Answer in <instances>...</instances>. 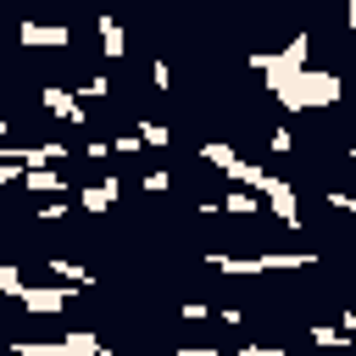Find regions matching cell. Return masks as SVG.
Here are the masks:
<instances>
[{
	"instance_id": "1",
	"label": "cell",
	"mask_w": 356,
	"mask_h": 356,
	"mask_svg": "<svg viewBox=\"0 0 356 356\" xmlns=\"http://www.w3.org/2000/svg\"><path fill=\"white\" fill-rule=\"evenodd\" d=\"M273 100H278L284 111H328V106L345 100V83H339V72H328V67H300Z\"/></svg>"
},
{
	"instance_id": "2",
	"label": "cell",
	"mask_w": 356,
	"mask_h": 356,
	"mask_svg": "<svg viewBox=\"0 0 356 356\" xmlns=\"http://www.w3.org/2000/svg\"><path fill=\"white\" fill-rule=\"evenodd\" d=\"M245 61H250V72H261V78H267V95H278V89H284L306 61H312V33H295V39H289V44H278V50H250Z\"/></svg>"
},
{
	"instance_id": "3",
	"label": "cell",
	"mask_w": 356,
	"mask_h": 356,
	"mask_svg": "<svg viewBox=\"0 0 356 356\" xmlns=\"http://www.w3.org/2000/svg\"><path fill=\"white\" fill-rule=\"evenodd\" d=\"M261 200H267V211H273V222H278V228H300V189H295L289 178H273V172H267Z\"/></svg>"
},
{
	"instance_id": "4",
	"label": "cell",
	"mask_w": 356,
	"mask_h": 356,
	"mask_svg": "<svg viewBox=\"0 0 356 356\" xmlns=\"http://www.w3.org/2000/svg\"><path fill=\"white\" fill-rule=\"evenodd\" d=\"M67 300H72V284H28V289L17 295V306H22L28 317H61Z\"/></svg>"
},
{
	"instance_id": "5",
	"label": "cell",
	"mask_w": 356,
	"mask_h": 356,
	"mask_svg": "<svg viewBox=\"0 0 356 356\" xmlns=\"http://www.w3.org/2000/svg\"><path fill=\"white\" fill-rule=\"evenodd\" d=\"M17 44H28V50H61V44H72V28L67 22H33V17H22L17 22Z\"/></svg>"
},
{
	"instance_id": "6",
	"label": "cell",
	"mask_w": 356,
	"mask_h": 356,
	"mask_svg": "<svg viewBox=\"0 0 356 356\" xmlns=\"http://www.w3.org/2000/svg\"><path fill=\"white\" fill-rule=\"evenodd\" d=\"M39 95H44V111H50V117H61V122H72V128H78V122H89V111H83V100H78L72 89H56V83H44Z\"/></svg>"
},
{
	"instance_id": "7",
	"label": "cell",
	"mask_w": 356,
	"mask_h": 356,
	"mask_svg": "<svg viewBox=\"0 0 356 356\" xmlns=\"http://www.w3.org/2000/svg\"><path fill=\"white\" fill-rule=\"evenodd\" d=\"M72 200H78V211H111V206L122 200V178H100V184H83Z\"/></svg>"
},
{
	"instance_id": "8",
	"label": "cell",
	"mask_w": 356,
	"mask_h": 356,
	"mask_svg": "<svg viewBox=\"0 0 356 356\" xmlns=\"http://www.w3.org/2000/svg\"><path fill=\"white\" fill-rule=\"evenodd\" d=\"M95 33H100V56H106V61H122V56H128V28H122L111 11L95 17Z\"/></svg>"
},
{
	"instance_id": "9",
	"label": "cell",
	"mask_w": 356,
	"mask_h": 356,
	"mask_svg": "<svg viewBox=\"0 0 356 356\" xmlns=\"http://www.w3.org/2000/svg\"><path fill=\"white\" fill-rule=\"evenodd\" d=\"M206 267H217L222 278H256V273H267V267H261V256H228V250H211V256H206Z\"/></svg>"
},
{
	"instance_id": "10",
	"label": "cell",
	"mask_w": 356,
	"mask_h": 356,
	"mask_svg": "<svg viewBox=\"0 0 356 356\" xmlns=\"http://www.w3.org/2000/svg\"><path fill=\"white\" fill-rule=\"evenodd\" d=\"M44 273H50L56 284H72V289H95V273H89V267H78V261H67V256H50V261H44Z\"/></svg>"
},
{
	"instance_id": "11",
	"label": "cell",
	"mask_w": 356,
	"mask_h": 356,
	"mask_svg": "<svg viewBox=\"0 0 356 356\" xmlns=\"http://www.w3.org/2000/svg\"><path fill=\"white\" fill-rule=\"evenodd\" d=\"M217 211H228V217H256V211H261V195H256V189H239V184H234V189H222Z\"/></svg>"
},
{
	"instance_id": "12",
	"label": "cell",
	"mask_w": 356,
	"mask_h": 356,
	"mask_svg": "<svg viewBox=\"0 0 356 356\" xmlns=\"http://www.w3.org/2000/svg\"><path fill=\"white\" fill-rule=\"evenodd\" d=\"M222 178H234L239 189H256V195L267 189V167H261V161H250V156H239V161H234V167H228Z\"/></svg>"
},
{
	"instance_id": "13",
	"label": "cell",
	"mask_w": 356,
	"mask_h": 356,
	"mask_svg": "<svg viewBox=\"0 0 356 356\" xmlns=\"http://www.w3.org/2000/svg\"><path fill=\"white\" fill-rule=\"evenodd\" d=\"M22 189H33V195H67V178L56 167H28L22 172Z\"/></svg>"
},
{
	"instance_id": "14",
	"label": "cell",
	"mask_w": 356,
	"mask_h": 356,
	"mask_svg": "<svg viewBox=\"0 0 356 356\" xmlns=\"http://www.w3.org/2000/svg\"><path fill=\"white\" fill-rule=\"evenodd\" d=\"M200 161L217 167V172H228V167L239 161V150H234V139H206V145H200Z\"/></svg>"
},
{
	"instance_id": "15",
	"label": "cell",
	"mask_w": 356,
	"mask_h": 356,
	"mask_svg": "<svg viewBox=\"0 0 356 356\" xmlns=\"http://www.w3.org/2000/svg\"><path fill=\"white\" fill-rule=\"evenodd\" d=\"M261 267L267 273H289V267H317V256H306V250H267Z\"/></svg>"
},
{
	"instance_id": "16",
	"label": "cell",
	"mask_w": 356,
	"mask_h": 356,
	"mask_svg": "<svg viewBox=\"0 0 356 356\" xmlns=\"http://www.w3.org/2000/svg\"><path fill=\"white\" fill-rule=\"evenodd\" d=\"M11 356H72L67 339H11Z\"/></svg>"
},
{
	"instance_id": "17",
	"label": "cell",
	"mask_w": 356,
	"mask_h": 356,
	"mask_svg": "<svg viewBox=\"0 0 356 356\" xmlns=\"http://www.w3.org/2000/svg\"><path fill=\"white\" fill-rule=\"evenodd\" d=\"M312 345H323V350H345V345H356L339 323H312Z\"/></svg>"
},
{
	"instance_id": "18",
	"label": "cell",
	"mask_w": 356,
	"mask_h": 356,
	"mask_svg": "<svg viewBox=\"0 0 356 356\" xmlns=\"http://www.w3.org/2000/svg\"><path fill=\"white\" fill-rule=\"evenodd\" d=\"M22 289H28V278H22V267H11V261H0V295H11V300H17Z\"/></svg>"
},
{
	"instance_id": "19",
	"label": "cell",
	"mask_w": 356,
	"mask_h": 356,
	"mask_svg": "<svg viewBox=\"0 0 356 356\" xmlns=\"http://www.w3.org/2000/svg\"><path fill=\"white\" fill-rule=\"evenodd\" d=\"M72 95H78V100H106V95H111V78H106V72H95V78H89L83 89H72Z\"/></svg>"
},
{
	"instance_id": "20",
	"label": "cell",
	"mask_w": 356,
	"mask_h": 356,
	"mask_svg": "<svg viewBox=\"0 0 356 356\" xmlns=\"http://www.w3.org/2000/svg\"><path fill=\"white\" fill-rule=\"evenodd\" d=\"M139 139L156 145V150H167V145H172V128H161V122H139Z\"/></svg>"
},
{
	"instance_id": "21",
	"label": "cell",
	"mask_w": 356,
	"mask_h": 356,
	"mask_svg": "<svg viewBox=\"0 0 356 356\" xmlns=\"http://www.w3.org/2000/svg\"><path fill=\"white\" fill-rule=\"evenodd\" d=\"M139 150H145L139 128H134V134H117V139H111V156H139Z\"/></svg>"
},
{
	"instance_id": "22",
	"label": "cell",
	"mask_w": 356,
	"mask_h": 356,
	"mask_svg": "<svg viewBox=\"0 0 356 356\" xmlns=\"http://www.w3.org/2000/svg\"><path fill=\"white\" fill-rule=\"evenodd\" d=\"M150 83H156V89H161V95H172V67H167V61H161V56H156V61H150Z\"/></svg>"
},
{
	"instance_id": "23",
	"label": "cell",
	"mask_w": 356,
	"mask_h": 356,
	"mask_svg": "<svg viewBox=\"0 0 356 356\" xmlns=\"http://www.w3.org/2000/svg\"><path fill=\"white\" fill-rule=\"evenodd\" d=\"M267 150L289 156V150H295V134H289V128H267Z\"/></svg>"
},
{
	"instance_id": "24",
	"label": "cell",
	"mask_w": 356,
	"mask_h": 356,
	"mask_svg": "<svg viewBox=\"0 0 356 356\" xmlns=\"http://www.w3.org/2000/svg\"><path fill=\"white\" fill-rule=\"evenodd\" d=\"M178 317H184V323H206V317H217V312H211L206 300H184V306H178Z\"/></svg>"
},
{
	"instance_id": "25",
	"label": "cell",
	"mask_w": 356,
	"mask_h": 356,
	"mask_svg": "<svg viewBox=\"0 0 356 356\" xmlns=\"http://www.w3.org/2000/svg\"><path fill=\"white\" fill-rule=\"evenodd\" d=\"M139 184H145L150 195H167V189H172V172H161V167H156V172H145Z\"/></svg>"
},
{
	"instance_id": "26",
	"label": "cell",
	"mask_w": 356,
	"mask_h": 356,
	"mask_svg": "<svg viewBox=\"0 0 356 356\" xmlns=\"http://www.w3.org/2000/svg\"><path fill=\"white\" fill-rule=\"evenodd\" d=\"M328 206L345 211V217H356V195H350V189H328Z\"/></svg>"
},
{
	"instance_id": "27",
	"label": "cell",
	"mask_w": 356,
	"mask_h": 356,
	"mask_svg": "<svg viewBox=\"0 0 356 356\" xmlns=\"http://www.w3.org/2000/svg\"><path fill=\"white\" fill-rule=\"evenodd\" d=\"M234 356H289V350H284V345H256V339H250V345H239Z\"/></svg>"
},
{
	"instance_id": "28",
	"label": "cell",
	"mask_w": 356,
	"mask_h": 356,
	"mask_svg": "<svg viewBox=\"0 0 356 356\" xmlns=\"http://www.w3.org/2000/svg\"><path fill=\"white\" fill-rule=\"evenodd\" d=\"M339 328H345V334L356 339V312H339Z\"/></svg>"
},
{
	"instance_id": "29",
	"label": "cell",
	"mask_w": 356,
	"mask_h": 356,
	"mask_svg": "<svg viewBox=\"0 0 356 356\" xmlns=\"http://www.w3.org/2000/svg\"><path fill=\"white\" fill-rule=\"evenodd\" d=\"M345 22H350V33H356V0H345Z\"/></svg>"
},
{
	"instance_id": "30",
	"label": "cell",
	"mask_w": 356,
	"mask_h": 356,
	"mask_svg": "<svg viewBox=\"0 0 356 356\" xmlns=\"http://www.w3.org/2000/svg\"><path fill=\"white\" fill-rule=\"evenodd\" d=\"M6 134H11V122H6V117H0V145H6Z\"/></svg>"
},
{
	"instance_id": "31",
	"label": "cell",
	"mask_w": 356,
	"mask_h": 356,
	"mask_svg": "<svg viewBox=\"0 0 356 356\" xmlns=\"http://www.w3.org/2000/svg\"><path fill=\"white\" fill-rule=\"evenodd\" d=\"M350 167H356V145H350Z\"/></svg>"
},
{
	"instance_id": "32",
	"label": "cell",
	"mask_w": 356,
	"mask_h": 356,
	"mask_svg": "<svg viewBox=\"0 0 356 356\" xmlns=\"http://www.w3.org/2000/svg\"><path fill=\"white\" fill-rule=\"evenodd\" d=\"M172 356H189V350H172Z\"/></svg>"
},
{
	"instance_id": "33",
	"label": "cell",
	"mask_w": 356,
	"mask_h": 356,
	"mask_svg": "<svg viewBox=\"0 0 356 356\" xmlns=\"http://www.w3.org/2000/svg\"><path fill=\"white\" fill-rule=\"evenodd\" d=\"M0 83H6V72H0Z\"/></svg>"
},
{
	"instance_id": "34",
	"label": "cell",
	"mask_w": 356,
	"mask_h": 356,
	"mask_svg": "<svg viewBox=\"0 0 356 356\" xmlns=\"http://www.w3.org/2000/svg\"><path fill=\"white\" fill-rule=\"evenodd\" d=\"M350 245H356V234H350Z\"/></svg>"
}]
</instances>
